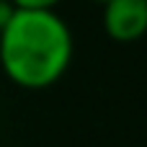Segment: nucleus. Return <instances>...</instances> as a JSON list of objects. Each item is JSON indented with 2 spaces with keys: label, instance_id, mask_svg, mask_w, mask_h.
I'll use <instances>...</instances> for the list:
<instances>
[{
  "label": "nucleus",
  "instance_id": "obj_1",
  "mask_svg": "<svg viewBox=\"0 0 147 147\" xmlns=\"http://www.w3.org/2000/svg\"><path fill=\"white\" fill-rule=\"evenodd\" d=\"M72 31L54 10H18L0 31V67L10 83L26 90L54 85L70 67Z\"/></svg>",
  "mask_w": 147,
  "mask_h": 147
},
{
  "label": "nucleus",
  "instance_id": "obj_2",
  "mask_svg": "<svg viewBox=\"0 0 147 147\" xmlns=\"http://www.w3.org/2000/svg\"><path fill=\"white\" fill-rule=\"evenodd\" d=\"M101 21L109 39L119 44L140 41L147 34V0H109Z\"/></svg>",
  "mask_w": 147,
  "mask_h": 147
},
{
  "label": "nucleus",
  "instance_id": "obj_3",
  "mask_svg": "<svg viewBox=\"0 0 147 147\" xmlns=\"http://www.w3.org/2000/svg\"><path fill=\"white\" fill-rule=\"evenodd\" d=\"M18 10H54L62 0H10Z\"/></svg>",
  "mask_w": 147,
  "mask_h": 147
},
{
  "label": "nucleus",
  "instance_id": "obj_4",
  "mask_svg": "<svg viewBox=\"0 0 147 147\" xmlns=\"http://www.w3.org/2000/svg\"><path fill=\"white\" fill-rule=\"evenodd\" d=\"M13 13H16L13 3H10V0H0V31L8 26V21L13 18Z\"/></svg>",
  "mask_w": 147,
  "mask_h": 147
},
{
  "label": "nucleus",
  "instance_id": "obj_5",
  "mask_svg": "<svg viewBox=\"0 0 147 147\" xmlns=\"http://www.w3.org/2000/svg\"><path fill=\"white\" fill-rule=\"evenodd\" d=\"M96 3H101V5H103V3H109V0H96Z\"/></svg>",
  "mask_w": 147,
  "mask_h": 147
}]
</instances>
